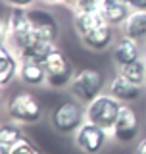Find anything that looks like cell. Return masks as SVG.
Returning <instances> with one entry per match:
<instances>
[{
	"mask_svg": "<svg viewBox=\"0 0 146 154\" xmlns=\"http://www.w3.org/2000/svg\"><path fill=\"white\" fill-rule=\"evenodd\" d=\"M108 89V79L96 67H81L73 73V79L69 83V93L75 100L81 104H89L98 94H102Z\"/></svg>",
	"mask_w": 146,
	"mask_h": 154,
	"instance_id": "obj_2",
	"label": "cell"
},
{
	"mask_svg": "<svg viewBox=\"0 0 146 154\" xmlns=\"http://www.w3.org/2000/svg\"><path fill=\"white\" fill-rule=\"evenodd\" d=\"M119 29L121 35H127L138 42H146V10H133Z\"/></svg>",
	"mask_w": 146,
	"mask_h": 154,
	"instance_id": "obj_16",
	"label": "cell"
},
{
	"mask_svg": "<svg viewBox=\"0 0 146 154\" xmlns=\"http://www.w3.org/2000/svg\"><path fill=\"white\" fill-rule=\"evenodd\" d=\"M73 27L83 42V46L92 52H104L115 42V33L108 21L102 17L98 10L92 12H75L73 14Z\"/></svg>",
	"mask_w": 146,
	"mask_h": 154,
	"instance_id": "obj_1",
	"label": "cell"
},
{
	"mask_svg": "<svg viewBox=\"0 0 146 154\" xmlns=\"http://www.w3.org/2000/svg\"><path fill=\"white\" fill-rule=\"evenodd\" d=\"M121 106H123L121 100H117L114 94H110L108 91H104L102 94H98L94 100H90V102L85 106L87 122H92V123H96V125H100V127L111 131V127H114L115 119H117V116L121 112Z\"/></svg>",
	"mask_w": 146,
	"mask_h": 154,
	"instance_id": "obj_6",
	"label": "cell"
},
{
	"mask_svg": "<svg viewBox=\"0 0 146 154\" xmlns=\"http://www.w3.org/2000/svg\"><path fill=\"white\" fill-rule=\"evenodd\" d=\"M29 19L33 25V33H35V41L42 42H54L60 37V23L54 17V14H50L44 8H29Z\"/></svg>",
	"mask_w": 146,
	"mask_h": 154,
	"instance_id": "obj_10",
	"label": "cell"
},
{
	"mask_svg": "<svg viewBox=\"0 0 146 154\" xmlns=\"http://www.w3.org/2000/svg\"><path fill=\"white\" fill-rule=\"evenodd\" d=\"M10 154H42V152L38 150L29 139L23 137L21 141H17L14 146H10Z\"/></svg>",
	"mask_w": 146,
	"mask_h": 154,
	"instance_id": "obj_21",
	"label": "cell"
},
{
	"mask_svg": "<svg viewBox=\"0 0 146 154\" xmlns=\"http://www.w3.org/2000/svg\"><path fill=\"white\" fill-rule=\"evenodd\" d=\"M64 4L67 8L75 12H92V10H98L100 0H64Z\"/></svg>",
	"mask_w": 146,
	"mask_h": 154,
	"instance_id": "obj_20",
	"label": "cell"
},
{
	"mask_svg": "<svg viewBox=\"0 0 146 154\" xmlns=\"http://www.w3.org/2000/svg\"><path fill=\"white\" fill-rule=\"evenodd\" d=\"M23 139V129L21 123L10 119L6 123H0V143L6 144V146H14L17 141Z\"/></svg>",
	"mask_w": 146,
	"mask_h": 154,
	"instance_id": "obj_19",
	"label": "cell"
},
{
	"mask_svg": "<svg viewBox=\"0 0 146 154\" xmlns=\"http://www.w3.org/2000/svg\"><path fill=\"white\" fill-rule=\"evenodd\" d=\"M6 45L12 48L19 56L25 48L35 41V33H33V25L29 19V12L21 8H12L10 16L6 17Z\"/></svg>",
	"mask_w": 146,
	"mask_h": 154,
	"instance_id": "obj_4",
	"label": "cell"
},
{
	"mask_svg": "<svg viewBox=\"0 0 146 154\" xmlns=\"http://www.w3.org/2000/svg\"><path fill=\"white\" fill-rule=\"evenodd\" d=\"M142 58H144V60H146V50H144V54H142Z\"/></svg>",
	"mask_w": 146,
	"mask_h": 154,
	"instance_id": "obj_29",
	"label": "cell"
},
{
	"mask_svg": "<svg viewBox=\"0 0 146 154\" xmlns=\"http://www.w3.org/2000/svg\"><path fill=\"white\" fill-rule=\"evenodd\" d=\"M42 112H44V108H42L41 100L27 89L16 91L6 100V116L21 125H33L41 122Z\"/></svg>",
	"mask_w": 146,
	"mask_h": 154,
	"instance_id": "obj_3",
	"label": "cell"
},
{
	"mask_svg": "<svg viewBox=\"0 0 146 154\" xmlns=\"http://www.w3.org/2000/svg\"><path fill=\"white\" fill-rule=\"evenodd\" d=\"M19 58L6 42H0V87L6 89L14 79H17Z\"/></svg>",
	"mask_w": 146,
	"mask_h": 154,
	"instance_id": "obj_14",
	"label": "cell"
},
{
	"mask_svg": "<svg viewBox=\"0 0 146 154\" xmlns=\"http://www.w3.org/2000/svg\"><path fill=\"white\" fill-rule=\"evenodd\" d=\"M0 154H10V146H6V144L0 143Z\"/></svg>",
	"mask_w": 146,
	"mask_h": 154,
	"instance_id": "obj_27",
	"label": "cell"
},
{
	"mask_svg": "<svg viewBox=\"0 0 146 154\" xmlns=\"http://www.w3.org/2000/svg\"><path fill=\"white\" fill-rule=\"evenodd\" d=\"M6 33H8L6 19H2V17H0V42H6Z\"/></svg>",
	"mask_w": 146,
	"mask_h": 154,
	"instance_id": "obj_24",
	"label": "cell"
},
{
	"mask_svg": "<svg viewBox=\"0 0 146 154\" xmlns=\"http://www.w3.org/2000/svg\"><path fill=\"white\" fill-rule=\"evenodd\" d=\"M140 133V119L138 114L135 112V108L131 104H123L121 106V112L115 119L114 127H111V139L119 144H129L133 141H137Z\"/></svg>",
	"mask_w": 146,
	"mask_h": 154,
	"instance_id": "obj_9",
	"label": "cell"
},
{
	"mask_svg": "<svg viewBox=\"0 0 146 154\" xmlns=\"http://www.w3.org/2000/svg\"><path fill=\"white\" fill-rule=\"evenodd\" d=\"M129 4L131 10H146V0H123Z\"/></svg>",
	"mask_w": 146,
	"mask_h": 154,
	"instance_id": "obj_23",
	"label": "cell"
},
{
	"mask_svg": "<svg viewBox=\"0 0 146 154\" xmlns=\"http://www.w3.org/2000/svg\"><path fill=\"white\" fill-rule=\"evenodd\" d=\"M117 69L123 77H127L131 83L140 85V87L146 85V60L144 58H138V60L131 62V64H125V66L117 67Z\"/></svg>",
	"mask_w": 146,
	"mask_h": 154,
	"instance_id": "obj_18",
	"label": "cell"
},
{
	"mask_svg": "<svg viewBox=\"0 0 146 154\" xmlns=\"http://www.w3.org/2000/svg\"><path fill=\"white\" fill-rule=\"evenodd\" d=\"M17 79L27 87H42L46 85V69L42 62L35 60H19V71Z\"/></svg>",
	"mask_w": 146,
	"mask_h": 154,
	"instance_id": "obj_15",
	"label": "cell"
},
{
	"mask_svg": "<svg viewBox=\"0 0 146 154\" xmlns=\"http://www.w3.org/2000/svg\"><path fill=\"white\" fill-rule=\"evenodd\" d=\"M4 2H6L8 6H12V8L29 10V8H33V6H35V2H37V0H4Z\"/></svg>",
	"mask_w": 146,
	"mask_h": 154,
	"instance_id": "obj_22",
	"label": "cell"
},
{
	"mask_svg": "<svg viewBox=\"0 0 146 154\" xmlns=\"http://www.w3.org/2000/svg\"><path fill=\"white\" fill-rule=\"evenodd\" d=\"M110 137L111 135L108 129L100 127L92 122H85L73 133V143L83 154H100L108 144Z\"/></svg>",
	"mask_w": 146,
	"mask_h": 154,
	"instance_id": "obj_7",
	"label": "cell"
},
{
	"mask_svg": "<svg viewBox=\"0 0 146 154\" xmlns=\"http://www.w3.org/2000/svg\"><path fill=\"white\" fill-rule=\"evenodd\" d=\"M44 69H46V85L52 89H65L69 87L73 79V66L65 58V54L60 48H54L50 56L44 60Z\"/></svg>",
	"mask_w": 146,
	"mask_h": 154,
	"instance_id": "obj_8",
	"label": "cell"
},
{
	"mask_svg": "<svg viewBox=\"0 0 146 154\" xmlns=\"http://www.w3.org/2000/svg\"><path fill=\"white\" fill-rule=\"evenodd\" d=\"M108 93L114 94L115 98L121 100L123 104H131V102H135V100L140 98V94H142V87L131 83L127 77H123L117 71V75L108 83Z\"/></svg>",
	"mask_w": 146,
	"mask_h": 154,
	"instance_id": "obj_12",
	"label": "cell"
},
{
	"mask_svg": "<svg viewBox=\"0 0 146 154\" xmlns=\"http://www.w3.org/2000/svg\"><path fill=\"white\" fill-rule=\"evenodd\" d=\"M138 58H142V48H140V42L135 41V38L127 35H119L111 45V60L117 67L131 64Z\"/></svg>",
	"mask_w": 146,
	"mask_h": 154,
	"instance_id": "obj_11",
	"label": "cell"
},
{
	"mask_svg": "<svg viewBox=\"0 0 146 154\" xmlns=\"http://www.w3.org/2000/svg\"><path fill=\"white\" fill-rule=\"evenodd\" d=\"M41 2L42 4H50V6H52V4H62L64 0H41Z\"/></svg>",
	"mask_w": 146,
	"mask_h": 154,
	"instance_id": "obj_28",
	"label": "cell"
},
{
	"mask_svg": "<svg viewBox=\"0 0 146 154\" xmlns=\"http://www.w3.org/2000/svg\"><path fill=\"white\" fill-rule=\"evenodd\" d=\"M135 154H146V139H142V141L137 144V152Z\"/></svg>",
	"mask_w": 146,
	"mask_h": 154,
	"instance_id": "obj_25",
	"label": "cell"
},
{
	"mask_svg": "<svg viewBox=\"0 0 146 154\" xmlns=\"http://www.w3.org/2000/svg\"><path fill=\"white\" fill-rule=\"evenodd\" d=\"M98 12L102 14V17H104L111 27L119 29L125 21H127V17L131 16L133 10H131L129 4L123 2V0H100Z\"/></svg>",
	"mask_w": 146,
	"mask_h": 154,
	"instance_id": "obj_13",
	"label": "cell"
},
{
	"mask_svg": "<svg viewBox=\"0 0 146 154\" xmlns=\"http://www.w3.org/2000/svg\"><path fill=\"white\" fill-rule=\"evenodd\" d=\"M54 48H56L54 42L33 41L31 45H29L17 58H19V60H35V62H42V64H44V60L50 56V52L54 50Z\"/></svg>",
	"mask_w": 146,
	"mask_h": 154,
	"instance_id": "obj_17",
	"label": "cell"
},
{
	"mask_svg": "<svg viewBox=\"0 0 146 154\" xmlns=\"http://www.w3.org/2000/svg\"><path fill=\"white\" fill-rule=\"evenodd\" d=\"M85 122H87L85 104H81L79 100H75V98L62 100L50 114L52 127L62 135H73Z\"/></svg>",
	"mask_w": 146,
	"mask_h": 154,
	"instance_id": "obj_5",
	"label": "cell"
},
{
	"mask_svg": "<svg viewBox=\"0 0 146 154\" xmlns=\"http://www.w3.org/2000/svg\"><path fill=\"white\" fill-rule=\"evenodd\" d=\"M2 93H4V89L0 87V114L6 110V102H4V94H2Z\"/></svg>",
	"mask_w": 146,
	"mask_h": 154,
	"instance_id": "obj_26",
	"label": "cell"
}]
</instances>
